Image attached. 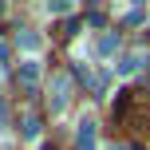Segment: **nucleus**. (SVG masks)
<instances>
[{"mask_svg": "<svg viewBox=\"0 0 150 150\" xmlns=\"http://www.w3.org/2000/svg\"><path fill=\"white\" fill-rule=\"evenodd\" d=\"M146 63H150V52H130V55H122L119 71H122V75H134V71H142Z\"/></svg>", "mask_w": 150, "mask_h": 150, "instance_id": "1", "label": "nucleus"}, {"mask_svg": "<svg viewBox=\"0 0 150 150\" xmlns=\"http://www.w3.org/2000/svg\"><path fill=\"white\" fill-rule=\"evenodd\" d=\"M79 150H95V122L91 119L79 122Z\"/></svg>", "mask_w": 150, "mask_h": 150, "instance_id": "2", "label": "nucleus"}, {"mask_svg": "<svg viewBox=\"0 0 150 150\" xmlns=\"http://www.w3.org/2000/svg\"><path fill=\"white\" fill-rule=\"evenodd\" d=\"M36 79H40V63H36V59H28V63L20 67V83H24V87H32Z\"/></svg>", "mask_w": 150, "mask_h": 150, "instance_id": "3", "label": "nucleus"}, {"mask_svg": "<svg viewBox=\"0 0 150 150\" xmlns=\"http://www.w3.org/2000/svg\"><path fill=\"white\" fill-rule=\"evenodd\" d=\"M67 79H63V75H59V79H55V95H52V107H55V111H63V99H67Z\"/></svg>", "mask_w": 150, "mask_h": 150, "instance_id": "4", "label": "nucleus"}, {"mask_svg": "<svg viewBox=\"0 0 150 150\" xmlns=\"http://www.w3.org/2000/svg\"><path fill=\"white\" fill-rule=\"evenodd\" d=\"M115 47H119V36H103L99 40V55H111Z\"/></svg>", "mask_w": 150, "mask_h": 150, "instance_id": "5", "label": "nucleus"}, {"mask_svg": "<svg viewBox=\"0 0 150 150\" xmlns=\"http://www.w3.org/2000/svg\"><path fill=\"white\" fill-rule=\"evenodd\" d=\"M40 130V119H24V134H36Z\"/></svg>", "mask_w": 150, "mask_h": 150, "instance_id": "6", "label": "nucleus"}, {"mask_svg": "<svg viewBox=\"0 0 150 150\" xmlns=\"http://www.w3.org/2000/svg\"><path fill=\"white\" fill-rule=\"evenodd\" d=\"M44 150H55V146H44Z\"/></svg>", "mask_w": 150, "mask_h": 150, "instance_id": "7", "label": "nucleus"}]
</instances>
